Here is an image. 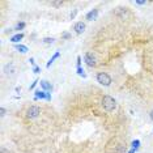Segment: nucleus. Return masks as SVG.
<instances>
[{"instance_id": "nucleus-22", "label": "nucleus", "mask_w": 153, "mask_h": 153, "mask_svg": "<svg viewBox=\"0 0 153 153\" xmlns=\"http://www.w3.org/2000/svg\"><path fill=\"white\" fill-rule=\"evenodd\" d=\"M34 72H35V73H38V72H39V67H34Z\"/></svg>"}, {"instance_id": "nucleus-26", "label": "nucleus", "mask_w": 153, "mask_h": 153, "mask_svg": "<svg viewBox=\"0 0 153 153\" xmlns=\"http://www.w3.org/2000/svg\"><path fill=\"white\" fill-rule=\"evenodd\" d=\"M1 153H7V150L4 149V148H3V149H1Z\"/></svg>"}, {"instance_id": "nucleus-24", "label": "nucleus", "mask_w": 153, "mask_h": 153, "mask_svg": "<svg viewBox=\"0 0 153 153\" xmlns=\"http://www.w3.org/2000/svg\"><path fill=\"white\" fill-rule=\"evenodd\" d=\"M149 118H150V119L153 120V110H152V111H150V113H149Z\"/></svg>"}, {"instance_id": "nucleus-9", "label": "nucleus", "mask_w": 153, "mask_h": 153, "mask_svg": "<svg viewBox=\"0 0 153 153\" xmlns=\"http://www.w3.org/2000/svg\"><path fill=\"white\" fill-rule=\"evenodd\" d=\"M41 86H42V89H45V90H47V92H49V90H51V89H52V85L49 83V81H46V80H42V81H41Z\"/></svg>"}, {"instance_id": "nucleus-19", "label": "nucleus", "mask_w": 153, "mask_h": 153, "mask_svg": "<svg viewBox=\"0 0 153 153\" xmlns=\"http://www.w3.org/2000/svg\"><path fill=\"white\" fill-rule=\"evenodd\" d=\"M37 83H38V80H35V81H34V83H33V84H31V85H30V89H33L34 86L37 85Z\"/></svg>"}, {"instance_id": "nucleus-12", "label": "nucleus", "mask_w": 153, "mask_h": 153, "mask_svg": "<svg viewBox=\"0 0 153 153\" xmlns=\"http://www.w3.org/2000/svg\"><path fill=\"white\" fill-rule=\"evenodd\" d=\"M24 28H25V22H19V24L16 25L15 30H22Z\"/></svg>"}, {"instance_id": "nucleus-10", "label": "nucleus", "mask_w": 153, "mask_h": 153, "mask_svg": "<svg viewBox=\"0 0 153 153\" xmlns=\"http://www.w3.org/2000/svg\"><path fill=\"white\" fill-rule=\"evenodd\" d=\"M22 38H24V34H21V33H19V34H16V35H13L12 38H11V41H12V42H20V41L22 39Z\"/></svg>"}, {"instance_id": "nucleus-11", "label": "nucleus", "mask_w": 153, "mask_h": 153, "mask_svg": "<svg viewBox=\"0 0 153 153\" xmlns=\"http://www.w3.org/2000/svg\"><path fill=\"white\" fill-rule=\"evenodd\" d=\"M16 50H19V51L22 52V54L28 52V47H26V46H22V45H16Z\"/></svg>"}, {"instance_id": "nucleus-6", "label": "nucleus", "mask_w": 153, "mask_h": 153, "mask_svg": "<svg viewBox=\"0 0 153 153\" xmlns=\"http://www.w3.org/2000/svg\"><path fill=\"white\" fill-rule=\"evenodd\" d=\"M4 72H5L7 75H13L15 73V65H13V63L7 64L5 67H4Z\"/></svg>"}, {"instance_id": "nucleus-13", "label": "nucleus", "mask_w": 153, "mask_h": 153, "mask_svg": "<svg viewBox=\"0 0 153 153\" xmlns=\"http://www.w3.org/2000/svg\"><path fill=\"white\" fill-rule=\"evenodd\" d=\"M56 58H59V52H56L55 55H54L51 59H50V61H49V63H47V67H50V65H51V63H52V61H54V60H55Z\"/></svg>"}, {"instance_id": "nucleus-20", "label": "nucleus", "mask_w": 153, "mask_h": 153, "mask_svg": "<svg viewBox=\"0 0 153 153\" xmlns=\"http://www.w3.org/2000/svg\"><path fill=\"white\" fill-rule=\"evenodd\" d=\"M134 147H135V148H138V147H139V140H135V141H134Z\"/></svg>"}, {"instance_id": "nucleus-18", "label": "nucleus", "mask_w": 153, "mask_h": 153, "mask_svg": "<svg viewBox=\"0 0 153 153\" xmlns=\"http://www.w3.org/2000/svg\"><path fill=\"white\" fill-rule=\"evenodd\" d=\"M76 13H77V9H75V11H73V12L71 13V19H73L75 16H76Z\"/></svg>"}, {"instance_id": "nucleus-1", "label": "nucleus", "mask_w": 153, "mask_h": 153, "mask_svg": "<svg viewBox=\"0 0 153 153\" xmlns=\"http://www.w3.org/2000/svg\"><path fill=\"white\" fill-rule=\"evenodd\" d=\"M101 105L106 111H113V110H115V107H116L115 100H114L113 97H110V96H105V97L102 98Z\"/></svg>"}, {"instance_id": "nucleus-4", "label": "nucleus", "mask_w": 153, "mask_h": 153, "mask_svg": "<svg viewBox=\"0 0 153 153\" xmlns=\"http://www.w3.org/2000/svg\"><path fill=\"white\" fill-rule=\"evenodd\" d=\"M84 60H85V63L89 65V67H94V65L97 64L96 58L93 56V54H90V52H86L85 55H84Z\"/></svg>"}, {"instance_id": "nucleus-17", "label": "nucleus", "mask_w": 153, "mask_h": 153, "mask_svg": "<svg viewBox=\"0 0 153 153\" xmlns=\"http://www.w3.org/2000/svg\"><path fill=\"white\" fill-rule=\"evenodd\" d=\"M61 1H54V3H52V5H55V7H60L61 5Z\"/></svg>"}, {"instance_id": "nucleus-14", "label": "nucleus", "mask_w": 153, "mask_h": 153, "mask_svg": "<svg viewBox=\"0 0 153 153\" xmlns=\"http://www.w3.org/2000/svg\"><path fill=\"white\" fill-rule=\"evenodd\" d=\"M77 73L80 75V76H83V77H85L86 75H85V72H84V69L81 67H77Z\"/></svg>"}, {"instance_id": "nucleus-23", "label": "nucleus", "mask_w": 153, "mask_h": 153, "mask_svg": "<svg viewBox=\"0 0 153 153\" xmlns=\"http://www.w3.org/2000/svg\"><path fill=\"white\" fill-rule=\"evenodd\" d=\"M136 4H139V5H143V4H145V1H136Z\"/></svg>"}, {"instance_id": "nucleus-21", "label": "nucleus", "mask_w": 153, "mask_h": 153, "mask_svg": "<svg viewBox=\"0 0 153 153\" xmlns=\"http://www.w3.org/2000/svg\"><path fill=\"white\" fill-rule=\"evenodd\" d=\"M71 35H69V33H64L63 34V38H69Z\"/></svg>"}, {"instance_id": "nucleus-5", "label": "nucleus", "mask_w": 153, "mask_h": 153, "mask_svg": "<svg viewBox=\"0 0 153 153\" xmlns=\"http://www.w3.org/2000/svg\"><path fill=\"white\" fill-rule=\"evenodd\" d=\"M73 30L76 31L77 34H81V33H84V30H85V24H84L83 21H79V22H76V24H75V26H73Z\"/></svg>"}, {"instance_id": "nucleus-25", "label": "nucleus", "mask_w": 153, "mask_h": 153, "mask_svg": "<svg viewBox=\"0 0 153 153\" xmlns=\"http://www.w3.org/2000/svg\"><path fill=\"white\" fill-rule=\"evenodd\" d=\"M29 61H30L31 64H34V59H33V58H30V59H29Z\"/></svg>"}, {"instance_id": "nucleus-27", "label": "nucleus", "mask_w": 153, "mask_h": 153, "mask_svg": "<svg viewBox=\"0 0 153 153\" xmlns=\"http://www.w3.org/2000/svg\"><path fill=\"white\" fill-rule=\"evenodd\" d=\"M130 153H135V152H134V150H131V152H130Z\"/></svg>"}, {"instance_id": "nucleus-2", "label": "nucleus", "mask_w": 153, "mask_h": 153, "mask_svg": "<svg viewBox=\"0 0 153 153\" xmlns=\"http://www.w3.org/2000/svg\"><path fill=\"white\" fill-rule=\"evenodd\" d=\"M97 81L104 86H109L111 84V77L105 72H98L97 73Z\"/></svg>"}, {"instance_id": "nucleus-3", "label": "nucleus", "mask_w": 153, "mask_h": 153, "mask_svg": "<svg viewBox=\"0 0 153 153\" xmlns=\"http://www.w3.org/2000/svg\"><path fill=\"white\" fill-rule=\"evenodd\" d=\"M41 114V110L38 106H30L26 111V116H28L29 119H34V118H38Z\"/></svg>"}, {"instance_id": "nucleus-7", "label": "nucleus", "mask_w": 153, "mask_h": 153, "mask_svg": "<svg viewBox=\"0 0 153 153\" xmlns=\"http://www.w3.org/2000/svg\"><path fill=\"white\" fill-rule=\"evenodd\" d=\"M35 97L37 98H41V100H42V98H46V100H51V96L49 94V93H45V92H41V90H38L37 93H35Z\"/></svg>"}, {"instance_id": "nucleus-16", "label": "nucleus", "mask_w": 153, "mask_h": 153, "mask_svg": "<svg viewBox=\"0 0 153 153\" xmlns=\"http://www.w3.org/2000/svg\"><path fill=\"white\" fill-rule=\"evenodd\" d=\"M5 113H7V110L4 109V107H1V109H0V116H4L5 115Z\"/></svg>"}, {"instance_id": "nucleus-8", "label": "nucleus", "mask_w": 153, "mask_h": 153, "mask_svg": "<svg viewBox=\"0 0 153 153\" xmlns=\"http://www.w3.org/2000/svg\"><path fill=\"white\" fill-rule=\"evenodd\" d=\"M97 15H98V9H93V11H90V12L86 15V20H89V21H92V20H94L96 17H97Z\"/></svg>"}, {"instance_id": "nucleus-15", "label": "nucleus", "mask_w": 153, "mask_h": 153, "mask_svg": "<svg viewBox=\"0 0 153 153\" xmlns=\"http://www.w3.org/2000/svg\"><path fill=\"white\" fill-rule=\"evenodd\" d=\"M54 41H55L54 38H49V37H47V38H45V39H43V42H45V43H52Z\"/></svg>"}]
</instances>
